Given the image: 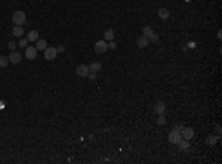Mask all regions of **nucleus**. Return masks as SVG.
<instances>
[{"label":"nucleus","mask_w":222,"mask_h":164,"mask_svg":"<svg viewBox=\"0 0 222 164\" xmlns=\"http://www.w3.org/2000/svg\"><path fill=\"white\" fill-rule=\"evenodd\" d=\"M25 12L24 10H16L14 12V15H12V22L15 24V25H22V24H25Z\"/></svg>","instance_id":"obj_1"},{"label":"nucleus","mask_w":222,"mask_h":164,"mask_svg":"<svg viewBox=\"0 0 222 164\" xmlns=\"http://www.w3.org/2000/svg\"><path fill=\"white\" fill-rule=\"evenodd\" d=\"M108 49V45H107V41L105 40H98L95 43V53H98V55H102L105 53Z\"/></svg>","instance_id":"obj_2"},{"label":"nucleus","mask_w":222,"mask_h":164,"mask_svg":"<svg viewBox=\"0 0 222 164\" xmlns=\"http://www.w3.org/2000/svg\"><path fill=\"white\" fill-rule=\"evenodd\" d=\"M43 52H45V59H47V61H53L58 55L57 47H46Z\"/></svg>","instance_id":"obj_3"},{"label":"nucleus","mask_w":222,"mask_h":164,"mask_svg":"<svg viewBox=\"0 0 222 164\" xmlns=\"http://www.w3.org/2000/svg\"><path fill=\"white\" fill-rule=\"evenodd\" d=\"M182 139V136H181V132H178V130H172L171 133H169V142L171 144H173V145H178L179 144V140Z\"/></svg>","instance_id":"obj_4"},{"label":"nucleus","mask_w":222,"mask_h":164,"mask_svg":"<svg viewBox=\"0 0 222 164\" xmlns=\"http://www.w3.org/2000/svg\"><path fill=\"white\" fill-rule=\"evenodd\" d=\"M89 65H84V64H82V65H79L77 68H76V74H77L79 77H88L89 76Z\"/></svg>","instance_id":"obj_5"},{"label":"nucleus","mask_w":222,"mask_h":164,"mask_svg":"<svg viewBox=\"0 0 222 164\" xmlns=\"http://www.w3.org/2000/svg\"><path fill=\"white\" fill-rule=\"evenodd\" d=\"M181 136L184 139H187V140H190V139H192V136H194V130L190 127H184L181 130Z\"/></svg>","instance_id":"obj_6"},{"label":"nucleus","mask_w":222,"mask_h":164,"mask_svg":"<svg viewBox=\"0 0 222 164\" xmlns=\"http://www.w3.org/2000/svg\"><path fill=\"white\" fill-rule=\"evenodd\" d=\"M25 58L27 59H36L37 58V49L36 47H27L25 49Z\"/></svg>","instance_id":"obj_7"},{"label":"nucleus","mask_w":222,"mask_h":164,"mask_svg":"<svg viewBox=\"0 0 222 164\" xmlns=\"http://www.w3.org/2000/svg\"><path fill=\"white\" fill-rule=\"evenodd\" d=\"M154 113L155 114H165V111H166V105H165V102H161V101H159V102H155L154 103Z\"/></svg>","instance_id":"obj_8"},{"label":"nucleus","mask_w":222,"mask_h":164,"mask_svg":"<svg viewBox=\"0 0 222 164\" xmlns=\"http://www.w3.org/2000/svg\"><path fill=\"white\" fill-rule=\"evenodd\" d=\"M8 58H9V62H12V64H19L21 59H22L21 53H18V52H10V55Z\"/></svg>","instance_id":"obj_9"},{"label":"nucleus","mask_w":222,"mask_h":164,"mask_svg":"<svg viewBox=\"0 0 222 164\" xmlns=\"http://www.w3.org/2000/svg\"><path fill=\"white\" fill-rule=\"evenodd\" d=\"M148 43H150V40H148V37H145V36H141L138 40H136V45H138V47H147L148 46Z\"/></svg>","instance_id":"obj_10"},{"label":"nucleus","mask_w":222,"mask_h":164,"mask_svg":"<svg viewBox=\"0 0 222 164\" xmlns=\"http://www.w3.org/2000/svg\"><path fill=\"white\" fill-rule=\"evenodd\" d=\"M37 49V52L39 50H45L47 47V41L46 40H43V39H39V40L36 41V46H34Z\"/></svg>","instance_id":"obj_11"},{"label":"nucleus","mask_w":222,"mask_h":164,"mask_svg":"<svg viewBox=\"0 0 222 164\" xmlns=\"http://www.w3.org/2000/svg\"><path fill=\"white\" fill-rule=\"evenodd\" d=\"M101 68H102V65H101L99 62H92V64L89 65V71H90V72H95V74H96V72L101 71Z\"/></svg>","instance_id":"obj_12"},{"label":"nucleus","mask_w":222,"mask_h":164,"mask_svg":"<svg viewBox=\"0 0 222 164\" xmlns=\"http://www.w3.org/2000/svg\"><path fill=\"white\" fill-rule=\"evenodd\" d=\"M12 36H15V37L24 36V28H22L21 25H15L14 27V30H12Z\"/></svg>","instance_id":"obj_13"},{"label":"nucleus","mask_w":222,"mask_h":164,"mask_svg":"<svg viewBox=\"0 0 222 164\" xmlns=\"http://www.w3.org/2000/svg\"><path fill=\"white\" fill-rule=\"evenodd\" d=\"M157 15H159V18H160V19H167L171 13H169V10H167V9H165V8H161V9H159V12H157Z\"/></svg>","instance_id":"obj_14"},{"label":"nucleus","mask_w":222,"mask_h":164,"mask_svg":"<svg viewBox=\"0 0 222 164\" xmlns=\"http://www.w3.org/2000/svg\"><path fill=\"white\" fill-rule=\"evenodd\" d=\"M104 39H105V41H111L114 40V31L110 28V30H105V33H104Z\"/></svg>","instance_id":"obj_15"},{"label":"nucleus","mask_w":222,"mask_h":164,"mask_svg":"<svg viewBox=\"0 0 222 164\" xmlns=\"http://www.w3.org/2000/svg\"><path fill=\"white\" fill-rule=\"evenodd\" d=\"M27 39H28V41H37V40H39V33H37V31H34V30L30 31Z\"/></svg>","instance_id":"obj_16"},{"label":"nucleus","mask_w":222,"mask_h":164,"mask_svg":"<svg viewBox=\"0 0 222 164\" xmlns=\"http://www.w3.org/2000/svg\"><path fill=\"white\" fill-rule=\"evenodd\" d=\"M179 148L182 149V151H187V149L190 148V142H188V140H187V139H181V140H179Z\"/></svg>","instance_id":"obj_17"},{"label":"nucleus","mask_w":222,"mask_h":164,"mask_svg":"<svg viewBox=\"0 0 222 164\" xmlns=\"http://www.w3.org/2000/svg\"><path fill=\"white\" fill-rule=\"evenodd\" d=\"M142 33H144V36H145V37H150V36H153V34H154V30H153V28H151L150 25H147V27H144Z\"/></svg>","instance_id":"obj_18"},{"label":"nucleus","mask_w":222,"mask_h":164,"mask_svg":"<svg viewBox=\"0 0 222 164\" xmlns=\"http://www.w3.org/2000/svg\"><path fill=\"white\" fill-rule=\"evenodd\" d=\"M8 64H9V58H8V56H0V67L5 68V67H8Z\"/></svg>","instance_id":"obj_19"},{"label":"nucleus","mask_w":222,"mask_h":164,"mask_svg":"<svg viewBox=\"0 0 222 164\" xmlns=\"http://www.w3.org/2000/svg\"><path fill=\"white\" fill-rule=\"evenodd\" d=\"M157 123L160 124V126H165V124H166V117H165V114H159V120H157Z\"/></svg>","instance_id":"obj_20"},{"label":"nucleus","mask_w":222,"mask_h":164,"mask_svg":"<svg viewBox=\"0 0 222 164\" xmlns=\"http://www.w3.org/2000/svg\"><path fill=\"white\" fill-rule=\"evenodd\" d=\"M148 40L150 41H153V43H155V45H159V36H157V34H153V36H150L148 37Z\"/></svg>","instance_id":"obj_21"},{"label":"nucleus","mask_w":222,"mask_h":164,"mask_svg":"<svg viewBox=\"0 0 222 164\" xmlns=\"http://www.w3.org/2000/svg\"><path fill=\"white\" fill-rule=\"evenodd\" d=\"M218 139H219V138H215V136H209V138H207V144H209V145H215V144H216Z\"/></svg>","instance_id":"obj_22"},{"label":"nucleus","mask_w":222,"mask_h":164,"mask_svg":"<svg viewBox=\"0 0 222 164\" xmlns=\"http://www.w3.org/2000/svg\"><path fill=\"white\" fill-rule=\"evenodd\" d=\"M18 45H19L21 47H27V45H28V39H21V40L18 41Z\"/></svg>","instance_id":"obj_23"},{"label":"nucleus","mask_w":222,"mask_h":164,"mask_svg":"<svg viewBox=\"0 0 222 164\" xmlns=\"http://www.w3.org/2000/svg\"><path fill=\"white\" fill-rule=\"evenodd\" d=\"M116 47H117V45H116V43H114V41L111 40V41H110V45H108V49H113V50H114Z\"/></svg>","instance_id":"obj_24"},{"label":"nucleus","mask_w":222,"mask_h":164,"mask_svg":"<svg viewBox=\"0 0 222 164\" xmlns=\"http://www.w3.org/2000/svg\"><path fill=\"white\" fill-rule=\"evenodd\" d=\"M15 47H16V43H14V41H10V43H9V49H10V50H14Z\"/></svg>","instance_id":"obj_25"},{"label":"nucleus","mask_w":222,"mask_h":164,"mask_svg":"<svg viewBox=\"0 0 222 164\" xmlns=\"http://www.w3.org/2000/svg\"><path fill=\"white\" fill-rule=\"evenodd\" d=\"M182 129H184V126H182V124H178V126H175V130H178V132H181Z\"/></svg>","instance_id":"obj_26"},{"label":"nucleus","mask_w":222,"mask_h":164,"mask_svg":"<svg viewBox=\"0 0 222 164\" xmlns=\"http://www.w3.org/2000/svg\"><path fill=\"white\" fill-rule=\"evenodd\" d=\"M3 108H5V103H3V102H0V109H3Z\"/></svg>","instance_id":"obj_27"},{"label":"nucleus","mask_w":222,"mask_h":164,"mask_svg":"<svg viewBox=\"0 0 222 164\" xmlns=\"http://www.w3.org/2000/svg\"><path fill=\"white\" fill-rule=\"evenodd\" d=\"M185 2H190V0H185Z\"/></svg>","instance_id":"obj_28"}]
</instances>
